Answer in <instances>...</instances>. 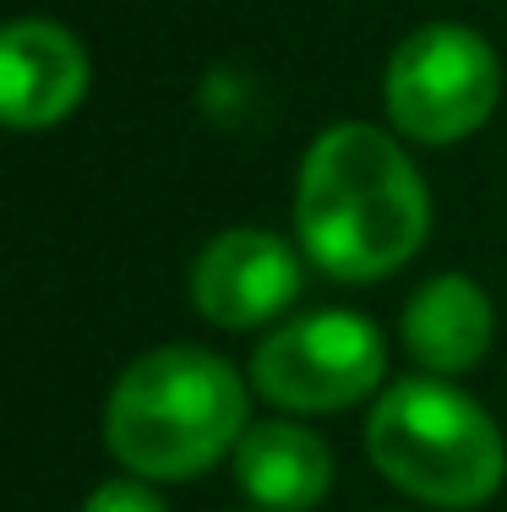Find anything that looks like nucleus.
<instances>
[{
  "label": "nucleus",
  "mask_w": 507,
  "mask_h": 512,
  "mask_svg": "<svg viewBox=\"0 0 507 512\" xmlns=\"http://www.w3.org/2000/svg\"><path fill=\"white\" fill-rule=\"evenodd\" d=\"M82 512H169V502L153 491V480H137V474H120V480H104L88 491Z\"/></svg>",
  "instance_id": "nucleus-10"
},
{
  "label": "nucleus",
  "mask_w": 507,
  "mask_h": 512,
  "mask_svg": "<svg viewBox=\"0 0 507 512\" xmlns=\"http://www.w3.org/2000/svg\"><path fill=\"white\" fill-rule=\"evenodd\" d=\"M186 289L202 322L240 333V327L279 322L306 289V267L300 251L273 229H224L197 251Z\"/></svg>",
  "instance_id": "nucleus-6"
},
{
  "label": "nucleus",
  "mask_w": 507,
  "mask_h": 512,
  "mask_svg": "<svg viewBox=\"0 0 507 512\" xmlns=\"http://www.w3.org/2000/svg\"><path fill=\"white\" fill-rule=\"evenodd\" d=\"M246 512H262V507H246Z\"/></svg>",
  "instance_id": "nucleus-11"
},
{
  "label": "nucleus",
  "mask_w": 507,
  "mask_h": 512,
  "mask_svg": "<svg viewBox=\"0 0 507 512\" xmlns=\"http://www.w3.org/2000/svg\"><path fill=\"white\" fill-rule=\"evenodd\" d=\"M502 99V60L469 22H426L388 55L382 104L398 137L453 148L475 137Z\"/></svg>",
  "instance_id": "nucleus-4"
},
{
  "label": "nucleus",
  "mask_w": 507,
  "mask_h": 512,
  "mask_svg": "<svg viewBox=\"0 0 507 512\" xmlns=\"http://www.w3.org/2000/svg\"><path fill=\"white\" fill-rule=\"evenodd\" d=\"M300 251L338 284L398 273L431 235V191L404 142L366 120H338L300 158Z\"/></svg>",
  "instance_id": "nucleus-1"
},
{
  "label": "nucleus",
  "mask_w": 507,
  "mask_h": 512,
  "mask_svg": "<svg viewBox=\"0 0 507 512\" xmlns=\"http://www.w3.org/2000/svg\"><path fill=\"white\" fill-rule=\"evenodd\" d=\"M246 376L197 344L148 349L115 376L104 398V447L126 474L153 485L197 480L235 458L251 431Z\"/></svg>",
  "instance_id": "nucleus-2"
},
{
  "label": "nucleus",
  "mask_w": 507,
  "mask_h": 512,
  "mask_svg": "<svg viewBox=\"0 0 507 512\" xmlns=\"http://www.w3.org/2000/svg\"><path fill=\"white\" fill-rule=\"evenodd\" d=\"M88 50L66 22H0V131H50L88 99Z\"/></svg>",
  "instance_id": "nucleus-7"
},
{
  "label": "nucleus",
  "mask_w": 507,
  "mask_h": 512,
  "mask_svg": "<svg viewBox=\"0 0 507 512\" xmlns=\"http://www.w3.org/2000/svg\"><path fill=\"white\" fill-rule=\"evenodd\" d=\"M388 344L360 311L289 316L251 349V387L289 414H338L382 393Z\"/></svg>",
  "instance_id": "nucleus-5"
},
{
  "label": "nucleus",
  "mask_w": 507,
  "mask_h": 512,
  "mask_svg": "<svg viewBox=\"0 0 507 512\" xmlns=\"http://www.w3.org/2000/svg\"><path fill=\"white\" fill-rule=\"evenodd\" d=\"M235 480L262 512H311L333 491V453L311 425L262 420L235 447Z\"/></svg>",
  "instance_id": "nucleus-9"
},
{
  "label": "nucleus",
  "mask_w": 507,
  "mask_h": 512,
  "mask_svg": "<svg viewBox=\"0 0 507 512\" xmlns=\"http://www.w3.org/2000/svg\"><path fill=\"white\" fill-rule=\"evenodd\" d=\"M398 333L409 355L426 365V376H464L491 355L497 311L469 273H437L409 295Z\"/></svg>",
  "instance_id": "nucleus-8"
},
{
  "label": "nucleus",
  "mask_w": 507,
  "mask_h": 512,
  "mask_svg": "<svg viewBox=\"0 0 507 512\" xmlns=\"http://www.w3.org/2000/svg\"><path fill=\"white\" fill-rule=\"evenodd\" d=\"M366 458L393 491L426 507H480L507 480L502 425L453 387V376H404L382 387L366 420Z\"/></svg>",
  "instance_id": "nucleus-3"
}]
</instances>
